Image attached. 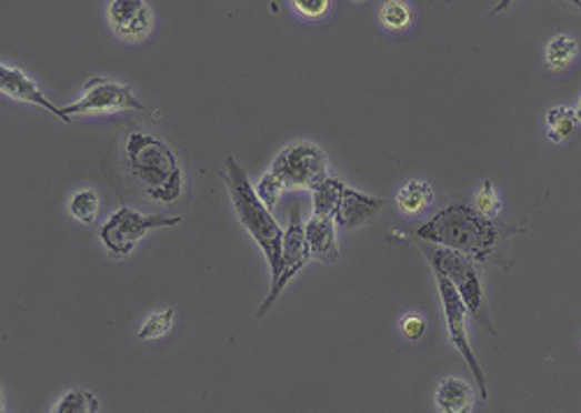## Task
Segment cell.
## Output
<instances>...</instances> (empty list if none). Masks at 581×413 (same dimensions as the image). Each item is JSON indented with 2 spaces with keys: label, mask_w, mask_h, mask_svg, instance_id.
Segmentation results:
<instances>
[{
  "label": "cell",
  "mask_w": 581,
  "mask_h": 413,
  "mask_svg": "<svg viewBox=\"0 0 581 413\" xmlns=\"http://www.w3.org/2000/svg\"><path fill=\"white\" fill-rule=\"evenodd\" d=\"M344 189H347V187L340 184L338 179H325L323 184H319V187L312 191L314 216L333 219V221H335V214H338V210H340V200H342Z\"/></svg>",
  "instance_id": "cell-15"
},
{
  "label": "cell",
  "mask_w": 581,
  "mask_h": 413,
  "mask_svg": "<svg viewBox=\"0 0 581 413\" xmlns=\"http://www.w3.org/2000/svg\"><path fill=\"white\" fill-rule=\"evenodd\" d=\"M508 225H500L479 214L474 206L453 204L417 228V238L440 244L444 249L459 251L470 261L489 263L495 242Z\"/></svg>",
  "instance_id": "cell-1"
},
{
  "label": "cell",
  "mask_w": 581,
  "mask_h": 413,
  "mask_svg": "<svg viewBox=\"0 0 581 413\" xmlns=\"http://www.w3.org/2000/svg\"><path fill=\"white\" fill-rule=\"evenodd\" d=\"M382 210H384L382 198L365 195L353 189H344L342 200H340V210L335 214V225L344 232H351V230L365 225L368 221H372Z\"/></svg>",
  "instance_id": "cell-12"
},
{
  "label": "cell",
  "mask_w": 581,
  "mask_h": 413,
  "mask_svg": "<svg viewBox=\"0 0 581 413\" xmlns=\"http://www.w3.org/2000/svg\"><path fill=\"white\" fill-rule=\"evenodd\" d=\"M180 223H182L180 216H161V214L144 216L136 210H129V206H121V210L112 214L110 221L100 228V240H103L110 255L121 261V258H126L136 249V244L147 235L149 230L172 228Z\"/></svg>",
  "instance_id": "cell-7"
},
{
  "label": "cell",
  "mask_w": 581,
  "mask_h": 413,
  "mask_svg": "<svg viewBox=\"0 0 581 413\" xmlns=\"http://www.w3.org/2000/svg\"><path fill=\"white\" fill-rule=\"evenodd\" d=\"M98 206H100V200L93 191H80V193H74L70 200V214L82 223H93V219L98 214Z\"/></svg>",
  "instance_id": "cell-21"
},
{
  "label": "cell",
  "mask_w": 581,
  "mask_h": 413,
  "mask_svg": "<svg viewBox=\"0 0 581 413\" xmlns=\"http://www.w3.org/2000/svg\"><path fill=\"white\" fill-rule=\"evenodd\" d=\"M435 272V270H433ZM435 279H438V286H440V298H442V312H444V321H447V330H449V340L451 344L459 349V353L463 355V360L468 363L477 385H479V397L482 400H489V383H487V374L482 370V365H479V360L474 355V349L470 344V334H468V306L463 304L459 291L453 289V283L435 272Z\"/></svg>",
  "instance_id": "cell-6"
},
{
  "label": "cell",
  "mask_w": 581,
  "mask_h": 413,
  "mask_svg": "<svg viewBox=\"0 0 581 413\" xmlns=\"http://www.w3.org/2000/svg\"><path fill=\"white\" fill-rule=\"evenodd\" d=\"M121 110H138L142 112L144 105L142 100L136 98V93L129 87L106 82L103 77H93L89 82L84 95L72 102V105L63 108V114L78 117V114H91V112H121Z\"/></svg>",
  "instance_id": "cell-9"
},
{
  "label": "cell",
  "mask_w": 581,
  "mask_h": 413,
  "mask_svg": "<svg viewBox=\"0 0 581 413\" xmlns=\"http://www.w3.org/2000/svg\"><path fill=\"white\" fill-rule=\"evenodd\" d=\"M126 157L144 195L159 204H172L184 193V174L172 149L147 133H133L126 140Z\"/></svg>",
  "instance_id": "cell-2"
},
{
  "label": "cell",
  "mask_w": 581,
  "mask_h": 413,
  "mask_svg": "<svg viewBox=\"0 0 581 413\" xmlns=\"http://www.w3.org/2000/svg\"><path fill=\"white\" fill-rule=\"evenodd\" d=\"M474 400L472 385L459 376H447L438 383L435 406L440 413H472Z\"/></svg>",
  "instance_id": "cell-14"
},
{
  "label": "cell",
  "mask_w": 581,
  "mask_h": 413,
  "mask_svg": "<svg viewBox=\"0 0 581 413\" xmlns=\"http://www.w3.org/2000/svg\"><path fill=\"white\" fill-rule=\"evenodd\" d=\"M577 128V112L570 108H551L547 114V133L551 142H568Z\"/></svg>",
  "instance_id": "cell-18"
},
{
  "label": "cell",
  "mask_w": 581,
  "mask_h": 413,
  "mask_svg": "<svg viewBox=\"0 0 581 413\" xmlns=\"http://www.w3.org/2000/svg\"><path fill=\"white\" fill-rule=\"evenodd\" d=\"M428 255H431L433 270L444 274L453 283V289L459 291L463 304L468 306V314L479 325H482L489 334L498 338L495 328L489 321V304H487V298H484L482 279H479V272H477V268H474V263L470 261V258L459 253V251L444 249V246L428 251Z\"/></svg>",
  "instance_id": "cell-4"
},
{
  "label": "cell",
  "mask_w": 581,
  "mask_h": 413,
  "mask_svg": "<svg viewBox=\"0 0 581 413\" xmlns=\"http://www.w3.org/2000/svg\"><path fill=\"white\" fill-rule=\"evenodd\" d=\"M379 19H382V23L387 26V29L391 31H402L408 29L410 26V19H412V12L405 3H384L382 12H379Z\"/></svg>",
  "instance_id": "cell-22"
},
{
  "label": "cell",
  "mask_w": 581,
  "mask_h": 413,
  "mask_svg": "<svg viewBox=\"0 0 581 413\" xmlns=\"http://www.w3.org/2000/svg\"><path fill=\"white\" fill-rule=\"evenodd\" d=\"M98 411H100V402L93 393L84 389H72L59 400L52 413H98Z\"/></svg>",
  "instance_id": "cell-19"
},
{
  "label": "cell",
  "mask_w": 581,
  "mask_h": 413,
  "mask_svg": "<svg viewBox=\"0 0 581 413\" xmlns=\"http://www.w3.org/2000/svg\"><path fill=\"white\" fill-rule=\"evenodd\" d=\"M295 10L305 17H321L328 10V0H295Z\"/></svg>",
  "instance_id": "cell-26"
},
{
  "label": "cell",
  "mask_w": 581,
  "mask_h": 413,
  "mask_svg": "<svg viewBox=\"0 0 581 413\" xmlns=\"http://www.w3.org/2000/svg\"><path fill=\"white\" fill-rule=\"evenodd\" d=\"M433 187L428 182H410L408 187L400 189L395 202L402 214H419L433 202Z\"/></svg>",
  "instance_id": "cell-17"
},
{
  "label": "cell",
  "mask_w": 581,
  "mask_h": 413,
  "mask_svg": "<svg viewBox=\"0 0 581 413\" xmlns=\"http://www.w3.org/2000/svg\"><path fill=\"white\" fill-rule=\"evenodd\" d=\"M335 221L312 216L305 223V238L310 246V255L325 265H335L340 261V249L335 240Z\"/></svg>",
  "instance_id": "cell-13"
},
{
  "label": "cell",
  "mask_w": 581,
  "mask_h": 413,
  "mask_svg": "<svg viewBox=\"0 0 581 413\" xmlns=\"http://www.w3.org/2000/svg\"><path fill=\"white\" fill-rule=\"evenodd\" d=\"M310 246H308V238H305V225H302L300 219V210L298 204H293L291 210V221L289 228L284 232V246H282V261H280V272L272 276V286L270 293L266 298V302L259 309V319H266V314L274 306L277 298L282 295V291L287 289V283L308 265L310 261Z\"/></svg>",
  "instance_id": "cell-8"
},
{
  "label": "cell",
  "mask_w": 581,
  "mask_h": 413,
  "mask_svg": "<svg viewBox=\"0 0 581 413\" xmlns=\"http://www.w3.org/2000/svg\"><path fill=\"white\" fill-rule=\"evenodd\" d=\"M172 321H174V312H172V309H163V312L151 314V316L144 321V325L140 328L138 340H140V342H149V340H161V338H166V334H168L170 328H172Z\"/></svg>",
  "instance_id": "cell-20"
},
{
  "label": "cell",
  "mask_w": 581,
  "mask_h": 413,
  "mask_svg": "<svg viewBox=\"0 0 581 413\" xmlns=\"http://www.w3.org/2000/svg\"><path fill=\"white\" fill-rule=\"evenodd\" d=\"M574 6H577V8H579V10H581V3H574Z\"/></svg>",
  "instance_id": "cell-28"
},
{
  "label": "cell",
  "mask_w": 581,
  "mask_h": 413,
  "mask_svg": "<svg viewBox=\"0 0 581 413\" xmlns=\"http://www.w3.org/2000/svg\"><path fill=\"white\" fill-rule=\"evenodd\" d=\"M577 121H581V102H579V108H577Z\"/></svg>",
  "instance_id": "cell-27"
},
{
  "label": "cell",
  "mask_w": 581,
  "mask_h": 413,
  "mask_svg": "<svg viewBox=\"0 0 581 413\" xmlns=\"http://www.w3.org/2000/svg\"><path fill=\"white\" fill-rule=\"evenodd\" d=\"M223 179H226V187H229L240 223L247 228L249 235L257 240V244L266 253L270 274L274 276L277 272H280L284 230L280 228V223L274 221L272 212L263 204L257 189L251 187L244 168L233 157L223 165Z\"/></svg>",
  "instance_id": "cell-3"
},
{
  "label": "cell",
  "mask_w": 581,
  "mask_h": 413,
  "mask_svg": "<svg viewBox=\"0 0 581 413\" xmlns=\"http://www.w3.org/2000/svg\"><path fill=\"white\" fill-rule=\"evenodd\" d=\"M400 332L405 340L419 342L425 334V319L421 314H405L400 319Z\"/></svg>",
  "instance_id": "cell-25"
},
{
  "label": "cell",
  "mask_w": 581,
  "mask_h": 413,
  "mask_svg": "<svg viewBox=\"0 0 581 413\" xmlns=\"http://www.w3.org/2000/svg\"><path fill=\"white\" fill-rule=\"evenodd\" d=\"M282 191H284V187L277 182V179L270 172L261 179L259 187H257V193H259V198L263 200V204L268 206V210H274V204L280 202Z\"/></svg>",
  "instance_id": "cell-24"
},
{
  "label": "cell",
  "mask_w": 581,
  "mask_h": 413,
  "mask_svg": "<svg viewBox=\"0 0 581 413\" xmlns=\"http://www.w3.org/2000/svg\"><path fill=\"white\" fill-rule=\"evenodd\" d=\"M474 210H477L479 214H482V216L491 219V221L500 214V195H498V191L493 189V182H484L482 189L477 191V195H474Z\"/></svg>",
  "instance_id": "cell-23"
},
{
  "label": "cell",
  "mask_w": 581,
  "mask_h": 413,
  "mask_svg": "<svg viewBox=\"0 0 581 413\" xmlns=\"http://www.w3.org/2000/svg\"><path fill=\"white\" fill-rule=\"evenodd\" d=\"M270 174L287 189L314 191L328 179L325 151L312 142H293L280 151Z\"/></svg>",
  "instance_id": "cell-5"
},
{
  "label": "cell",
  "mask_w": 581,
  "mask_h": 413,
  "mask_svg": "<svg viewBox=\"0 0 581 413\" xmlns=\"http://www.w3.org/2000/svg\"><path fill=\"white\" fill-rule=\"evenodd\" d=\"M112 29L123 40H140L149 33L154 14L144 0H114L110 6Z\"/></svg>",
  "instance_id": "cell-10"
},
{
  "label": "cell",
  "mask_w": 581,
  "mask_h": 413,
  "mask_svg": "<svg viewBox=\"0 0 581 413\" xmlns=\"http://www.w3.org/2000/svg\"><path fill=\"white\" fill-rule=\"evenodd\" d=\"M0 91H3V95L17 100V102H29V105H36V108H42L47 110L49 114H54L57 119L61 121H70L61 108H57L54 102H49V98L29 80L27 74H23L21 70L17 68H8V66H0Z\"/></svg>",
  "instance_id": "cell-11"
},
{
  "label": "cell",
  "mask_w": 581,
  "mask_h": 413,
  "mask_svg": "<svg viewBox=\"0 0 581 413\" xmlns=\"http://www.w3.org/2000/svg\"><path fill=\"white\" fill-rule=\"evenodd\" d=\"M577 40L568 33H561L549 40L547 44V51H544V61H547V68L551 72H563L572 66L574 57H577Z\"/></svg>",
  "instance_id": "cell-16"
}]
</instances>
